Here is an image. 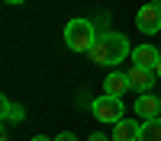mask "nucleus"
I'll list each match as a JSON object with an SVG mask.
<instances>
[{"label":"nucleus","mask_w":161,"mask_h":141,"mask_svg":"<svg viewBox=\"0 0 161 141\" xmlns=\"http://www.w3.org/2000/svg\"><path fill=\"white\" fill-rule=\"evenodd\" d=\"M139 141H161V119H148V122H142Z\"/></svg>","instance_id":"nucleus-10"},{"label":"nucleus","mask_w":161,"mask_h":141,"mask_svg":"<svg viewBox=\"0 0 161 141\" xmlns=\"http://www.w3.org/2000/svg\"><path fill=\"white\" fill-rule=\"evenodd\" d=\"M93 42H97V32H93L90 19H68V26H64V45L71 51H90Z\"/></svg>","instance_id":"nucleus-2"},{"label":"nucleus","mask_w":161,"mask_h":141,"mask_svg":"<svg viewBox=\"0 0 161 141\" xmlns=\"http://www.w3.org/2000/svg\"><path fill=\"white\" fill-rule=\"evenodd\" d=\"M87 55H90L93 64L113 68V64L126 61V58L132 55V48H129V42H126L123 32H103V35H97V42H93V48L87 51Z\"/></svg>","instance_id":"nucleus-1"},{"label":"nucleus","mask_w":161,"mask_h":141,"mask_svg":"<svg viewBox=\"0 0 161 141\" xmlns=\"http://www.w3.org/2000/svg\"><path fill=\"white\" fill-rule=\"evenodd\" d=\"M152 3H155V7H161V0H152Z\"/></svg>","instance_id":"nucleus-17"},{"label":"nucleus","mask_w":161,"mask_h":141,"mask_svg":"<svg viewBox=\"0 0 161 141\" xmlns=\"http://www.w3.org/2000/svg\"><path fill=\"white\" fill-rule=\"evenodd\" d=\"M32 141H55V138H45V135H36Z\"/></svg>","instance_id":"nucleus-14"},{"label":"nucleus","mask_w":161,"mask_h":141,"mask_svg":"<svg viewBox=\"0 0 161 141\" xmlns=\"http://www.w3.org/2000/svg\"><path fill=\"white\" fill-rule=\"evenodd\" d=\"M155 74H158V77H161V61H158V68H155Z\"/></svg>","instance_id":"nucleus-15"},{"label":"nucleus","mask_w":161,"mask_h":141,"mask_svg":"<svg viewBox=\"0 0 161 141\" xmlns=\"http://www.w3.org/2000/svg\"><path fill=\"white\" fill-rule=\"evenodd\" d=\"M136 26H139V32H145V35H155V32H161V7H155V3H145V7L136 13Z\"/></svg>","instance_id":"nucleus-4"},{"label":"nucleus","mask_w":161,"mask_h":141,"mask_svg":"<svg viewBox=\"0 0 161 141\" xmlns=\"http://www.w3.org/2000/svg\"><path fill=\"white\" fill-rule=\"evenodd\" d=\"M136 112L142 115V122L161 119V99H158L155 93H139V99H136Z\"/></svg>","instance_id":"nucleus-5"},{"label":"nucleus","mask_w":161,"mask_h":141,"mask_svg":"<svg viewBox=\"0 0 161 141\" xmlns=\"http://www.w3.org/2000/svg\"><path fill=\"white\" fill-rule=\"evenodd\" d=\"M0 106H3V122H23V119H26V109L16 106V103H10L7 96L0 99Z\"/></svg>","instance_id":"nucleus-11"},{"label":"nucleus","mask_w":161,"mask_h":141,"mask_svg":"<svg viewBox=\"0 0 161 141\" xmlns=\"http://www.w3.org/2000/svg\"><path fill=\"white\" fill-rule=\"evenodd\" d=\"M126 77H129V87L132 90H139V93H152V83H155V71H148V68H136V64H132V68L126 71Z\"/></svg>","instance_id":"nucleus-7"},{"label":"nucleus","mask_w":161,"mask_h":141,"mask_svg":"<svg viewBox=\"0 0 161 141\" xmlns=\"http://www.w3.org/2000/svg\"><path fill=\"white\" fill-rule=\"evenodd\" d=\"M158 61H161V51H158L155 45H139V48H132V64H136V68L155 71Z\"/></svg>","instance_id":"nucleus-8"},{"label":"nucleus","mask_w":161,"mask_h":141,"mask_svg":"<svg viewBox=\"0 0 161 141\" xmlns=\"http://www.w3.org/2000/svg\"><path fill=\"white\" fill-rule=\"evenodd\" d=\"M55 141H77L71 132H61V135H55Z\"/></svg>","instance_id":"nucleus-12"},{"label":"nucleus","mask_w":161,"mask_h":141,"mask_svg":"<svg viewBox=\"0 0 161 141\" xmlns=\"http://www.w3.org/2000/svg\"><path fill=\"white\" fill-rule=\"evenodd\" d=\"M129 87V77L123 71H113V74H106V80H103V96H113V99H123V93Z\"/></svg>","instance_id":"nucleus-6"},{"label":"nucleus","mask_w":161,"mask_h":141,"mask_svg":"<svg viewBox=\"0 0 161 141\" xmlns=\"http://www.w3.org/2000/svg\"><path fill=\"white\" fill-rule=\"evenodd\" d=\"M139 132H142V122H132V119H119L113 125V141H139Z\"/></svg>","instance_id":"nucleus-9"},{"label":"nucleus","mask_w":161,"mask_h":141,"mask_svg":"<svg viewBox=\"0 0 161 141\" xmlns=\"http://www.w3.org/2000/svg\"><path fill=\"white\" fill-rule=\"evenodd\" d=\"M87 141H110V138H106V135H100V132H97V135H90Z\"/></svg>","instance_id":"nucleus-13"},{"label":"nucleus","mask_w":161,"mask_h":141,"mask_svg":"<svg viewBox=\"0 0 161 141\" xmlns=\"http://www.w3.org/2000/svg\"><path fill=\"white\" fill-rule=\"evenodd\" d=\"M7 3H26V0H7Z\"/></svg>","instance_id":"nucleus-16"},{"label":"nucleus","mask_w":161,"mask_h":141,"mask_svg":"<svg viewBox=\"0 0 161 141\" xmlns=\"http://www.w3.org/2000/svg\"><path fill=\"white\" fill-rule=\"evenodd\" d=\"M93 119L97 122H106V125H116L119 119H123V99H113V96H97L93 99Z\"/></svg>","instance_id":"nucleus-3"}]
</instances>
